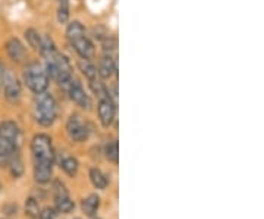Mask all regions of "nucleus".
I'll use <instances>...</instances> for the list:
<instances>
[{"instance_id":"a211bd4d","label":"nucleus","mask_w":264,"mask_h":219,"mask_svg":"<svg viewBox=\"0 0 264 219\" xmlns=\"http://www.w3.org/2000/svg\"><path fill=\"white\" fill-rule=\"evenodd\" d=\"M78 68H79V71L85 75V78H87L88 81H91V80L97 78V75H99V74H97V68H96V65L91 62V59L79 57Z\"/></svg>"},{"instance_id":"2eb2a0df","label":"nucleus","mask_w":264,"mask_h":219,"mask_svg":"<svg viewBox=\"0 0 264 219\" xmlns=\"http://www.w3.org/2000/svg\"><path fill=\"white\" fill-rule=\"evenodd\" d=\"M6 162L9 164V169H10V174L13 178H19L22 174H24V161H22V156H21V152L19 149H16L7 159Z\"/></svg>"},{"instance_id":"f8f14e48","label":"nucleus","mask_w":264,"mask_h":219,"mask_svg":"<svg viewBox=\"0 0 264 219\" xmlns=\"http://www.w3.org/2000/svg\"><path fill=\"white\" fill-rule=\"evenodd\" d=\"M6 52H7L9 57L16 63H22L26 59L25 46L18 38H10L6 43Z\"/></svg>"},{"instance_id":"f3484780","label":"nucleus","mask_w":264,"mask_h":219,"mask_svg":"<svg viewBox=\"0 0 264 219\" xmlns=\"http://www.w3.org/2000/svg\"><path fill=\"white\" fill-rule=\"evenodd\" d=\"M90 181H91V184L97 189V190H106V187H107V184H109V180H107V177H106V174L102 171V169H99V168H91L90 169Z\"/></svg>"},{"instance_id":"7ed1b4c3","label":"nucleus","mask_w":264,"mask_h":219,"mask_svg":"<svg viewBox=\"0 0 264 219\" xmlns=\"http://www.w3.org/2000/svg\"><path fill=\"white\" fill-rule=\"evenodd\" d=\"M34 118L43 127H52L57 118V103L47 90L34 97Z\"/></svg>"},{"instance_id":"423d86ee","label":"nucleus","mask_w":264,"mask_h":219,"mask_svg":"<svg viewBox=\"0 0 264 219\" xmlns=\"http://www.w3.org/2000/svg\"><path fill=\"white\" fill-rule=\"evenodd\" d=\"M19 128L13 121H3L0 124V161H6L18 147Z\"/></svg>"},{"instance_id":"9d476101","label":"nucleus","mask_w":264,"mask_h":219,"mask_svg":"<svg viewBox=\"0 0 264 219\" xmlns=\"http://www.w3.org/2000/svg\"><path fill=\"white\" fill-rule=\"evenodd\" d=\"M65 88L68 90V94H69L71 100H72L77 106H79L81 109L84 110L91 109V106H93L91 99H90V96L85 93V90L82 88L81 82H79L75 77L68 82V85H66Z\"/></svg>"},{"instance_id":"6ab92c4d","label":"nucleus","mask_w":264,"mask_h":219,"mask_svg":"<svg viewBox=\"0 0 264 219\" xmlns=\"http://www.w3.org/2000/svg\"><path fill=\"white\" fill-rule=\"evenodd\" d=\"M105 156L110 164L118 165V161H119V146H118V140H110V141L106 144Z\"/></svg>"},{"instance_id":"20e7f679","label":"nucleus","mask_w":264,"mask_h":219,"mask_svg":"<svg viewBox=\"0 0 264 219\" xmlns=\"http://www.w3.org/2000/svg\"><path fill=\"white\" fill-rule=\"evenodd\" d=\"M66 38L71 44V47L78 53L79 57H85V59H91L96 55L94 50V44L91 43V40L87 35L85 28L82 27V24L78 21L71 22L66 28Z\"/></svg>"},{"instance_id":"9b49d317","label":"nucleus","mask_w":264,"mask_h":219,"mask_svg":"<svg viewBox=\"0 0 264 219\" xmlns=\"http://www.w3.org/2000/svg\"><path fill=\"white\" fill-rule=\"evenodd\" d=\"M97 113H99V119L102 122L103 127H110L115 121V113H116V105L113 102V99L103 97L99 99V106H97Z\"/></svg>"},{"instance_id":"a878e982","label":"nucleus","mask_w":264,"mask_h":219,"mask_svg":"<svg viewBox=\"0 0 264 219\" xmlns=\"http://www.w3.org/2000/svg\"><path fill=\"white\" fill-rule=\"evenodd\" d=\"M75 219H79V218H75Z\"/></svg>"},{"instance_id":"4468645a","label":"nucleus","mask_w":264,"mask_h":219,"mask_svg":"<svg viewBox=\"0 0 264 219\" xmlns=\"http://www.w3.org/2000/svg\"><path fill=\"white\" fill-rule=\"evenodd\" d=\"M115 72H116V62H115V59L110 56V53H105V55L99 59L97 74L102 78H110Z\"/></svg>"},{"instance_id":"f257e3e1","label":"nucleus","mask_w":264,"mask_h":219,"mask_svg":"<svg viewBox=\"0 0 264 219\" xmlns=\"http://www.w3.org/2000/svg\"><path fill=\"white\" fill-rule=\"evenodd\" d=\"M31 153L34 164V180L38 184L50 183L53 174V165L56 161V153L53 149L50 136L37 134L31 141Z\"/></svg>"},{"instance_id":"f03ea898","label":"nucleus","mask_w":264,"mask_h":219,"mask_svg":"<svg viewBox=\"0 0 264 219\" xmlns=\"http://www.w3.org/2000/svg\"><path fill=\"white\" fill-rule=\"evenodd\" d=\"M38 52L41 53L44 63H46V71L49 74V78H53L56 82H59L62 87H66L68 82L74 78L72 74V66L68 60V57L57 52L56 46L49 37H41V44Z\"/></svg>"},{"instance_id":"6e6552de","label":"nucleus","mask_w":264,"mask_h":219,"mask_svg":"<svg viewBox=\"0 0 264 219\" xmlns=\"http://www.w3.org/2000/svg\"><path fill=\"white\" fill-rule=\"evenodd\" d=\"M53 197H54V209L59 214H71L75 209V202L71 199L69 190L60 180L53 181Z\"/></svg>"},{"instance_id":"0eeeda50","label":"nucleus","mask_w":264,"mask_h":219,"mask_svg":"<svg viewBox=\"0 0 264 219\" xmlns=\"http://www.w3.org/2000/svg\"><path fill=\"white\" fill-rule=\"evenodd\" d=\"M0 81L3 85V93L7 102L10 103H18L22 94V88H21V82L18 81L16 75L10 71L3 68L0 72Z\"/></svg>"},{"instance_id":"393cba45","label":"nucleus","mask_w":264,"mask_h":219,"mask_svg":"<svg viewBox=\"0 0 264 219\" xmlns=\"http://www.w3.org/2000/svg\"><path fill=\"white\" fill-rule=\"evenodd\" d=\"M94 219H102V218H94Z\"/></svg>"},{"instance_id":"1a4fd4ad","label":"nucleus","mask_w":264,"mask_h":219,"mask_svg":"<svg viewBox=\"0 0 264 219\" xmlns=\"http://www.w3.org/2000/svg\"><path fill=\"white\" fill-rule=\"evenodd\" d=\"M66 133L72 141H85L90 136V128L87 125V122H84V119L79 116L78 113H72L66 122Z\"/></svg>"},{"instance_id":"4be33fe9","label":"nucleus","mask_w":264,"mask_h":219,"mask_svg":"<svg viewBox=\"0 0 264 219\" xmlns=\"http://www.w3.org/2000/svg\"><path fill=\"white\" fill-rule=\"evenodd\" d=\"M41 37H43V35H40L35 29H28V31H25V38L26 41H28V44H29L32 49H35V50L40 49Z\"/></svg>"},{"instance_id":"dca6fc26","label":"nucleus","mask_w":264,"mask_h":219,"mask_svg":"<svg viewBox=\"0 0 264 219\" xmlns=\"http://www.w3.org/2000/svg\"><path fill=\"white\" fill-rule=\"evenodd\" d=\"M99 208H100V197L97 194H90V196H87L81 202V211H82V214H85L90 218H93L97 214Z\"/></svg>"},{"instance_id":"5701e85b","label":"nucleus","mask_w":264,"mask_h":219,"mask_svg":"<svg viewBox=\"0 0 264 219\" xmlns=\"http://www.w3.org/2000/svg\"><path fill=\"white\" fill-rule=\"evenodd\" d=\"M57 215H59V212L54 209V206H47V208H44V209L40 211L37 219H56Z\"/></svg>"},{"instance_id":"39448f33","label":"nucleus","mask_w":264,"mask_h":219,"mask_svg":"<svg viewBox=\"0 0 264 219\" xmlns=\"http://www.w3.org/2000/svg\"><path fill=\"white\" fill-rule=\"evenodd\" d=\"M24 82L32 93L38 94L49 88L50 78H49L46 68L41 63L29 62L24 68Z\"/></svg>"},{"instance_id":"b1692460","label":"nucleus","mask_w":264,"mask_h":219,"mask_svg":"<svg viewBox=\"0 0 264 219\" xmlns=\"http://www.w3.org/2000/svg\"><path fill=\"white\" fill-rule=\"evenodd\" d=\"M3 68H4V66L1 65V60H0V72H1V69H3Z\"/></svg>"},{"instance_id":"ddd939ff","label":"nucleus","mask_w":264,"mask_h":219,"mask_svg":"<svg viewBox=\"0 0 264 219\" xmlns=\"http://www.w3.org/2000/svg\"><path fill=\"white\" fill-rule=\"evenodd\" d=\"M59 166H60V169H62L68 177H72V178H74V177H77V174H78V161H77L74 156L68 155L66 152L60 153V156H59Z\"/></svg>"},{"instance_id":"aec40b11","label":"nucleus","mask_w":264,"mask_h":219,"mask_svg":"<svg viewBox=\"0 0 264 219\" xmlns=\"http://www.w3.org/2000/svg\"><path fill=\"white\" fill-rule=\"evenodd\" d=\"M40 205L37 202V199L34 197H28L25 202V215L29 219H37L38 214H40Z\"/></svg>"},{"instance_id":"412c9836","label":"nucleus","mask_w":264,"mask_h":219,"mask_svg":"<svg viewBox=\"0 0 264 219\" xmlns=\"http://www.w3.org/2000/svg\"><path fill=\"white\" fill-rule=\"evenodd\" d=\"M69 19V0H57V21L66 24Z\"/></svg>"}]
</instances>
